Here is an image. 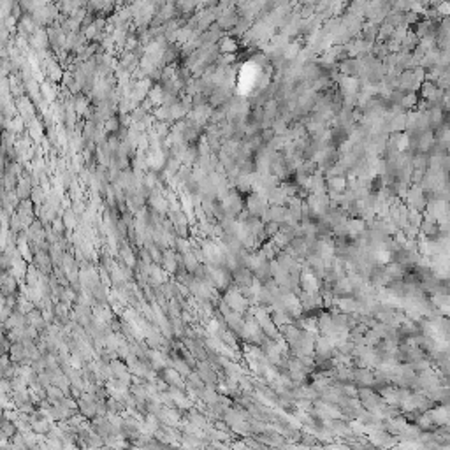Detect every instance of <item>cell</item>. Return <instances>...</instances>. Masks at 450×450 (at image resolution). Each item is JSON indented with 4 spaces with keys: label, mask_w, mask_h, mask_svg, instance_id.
I'll return each instance as SVG.
<instances>
[{
    "label": "cell",
    "mask_w": 450,
    "mask_h": 450,
    "mask_svg": "<svg viewBox=\"0 0 450 450\" xmlns=\"http://www.w3.org/2000/svg\"><path fill=\"white\" fill-rule=\"evenodd\" d=\"M223 301H225L229 306H231V309H234V311H238V313L245 311L246 304H248V301H246L245 296L239 294V289H231V291L225 292V296H223Z\"/></svg>",
    "instance_id": "obj_1"
},
{
    "label": "cell",
    "mask_w": 450,
    "mask_h": 450,
    "mask_svg": "<svg viewBox=\"0 0 450 450\" xmlns=\"http://www.w3.org/2000/svg\"><path fill=\"white\" fill-rule=\"evenodd\" d=\"M28 41H30V44H32L35 49H37V51H46V49H48L49 46H51V42H49V34H48V30L41 28V26H39V28L35 30L34 34L30 35Z\"/></svg>",
    "instance_id": "obj_2"
},
{
    "label": "cell",
    "mask_w": 450,
    "mask_h": 450,
    "mask_svg": "<svg viewBox=\"0 0 450 450\" xmlns=\"http://www.w3.org/2000/svg\"><path fill=\"white\" fill-rule=\"evenodd\" d=\"M44 69H46V74H48V78H49V81H51V83L62 81V79H63L62 67H60V65L55 62V60H51V58L46 60V62H44Z\"/></svg>",
    "instance_id": "obj_3"
},
{
    "label": "cell",
    "mask_w": 450,
    "mask_h": 450,
    "mask_svg": "<svg viewBox=\"0 0 450 450\" xmlns=\"http://www.w3.org/2000/svg\"><path fill=\"white\" fill-rule=\"evenodd\" d=\"M218 48H220V53L222 55H236V51H238L239 44L238 41H236V37H222L218 42Z\"/></svg>",
    "instance_id": "obj_4"
},
{
    "label": "cell",
    "mask_w": 450,
    "mask_h": 450,
    "mask_svg": "<svg viewBox=\"0 0 450 450\" xmlns=\"http://www.w3.org/2000/svg\"><path fill=\"white\" fill-rule=\"evenodd\" d=\"M164 95H165L164 86H162V85H155V86H151V90H150L148 99L153 102V104L160 106L162 102H164Z\"/></svg>",
    "instance_id": "obj_5"
},
{
    "label": "cell",
    "mask_w": 450,
    "mask_h": 450,
    "mask_svg": "<svg viewBox=\"0 0 450 450\" xmlns=\"http://www.w3.org/2000/svg\"><path fill=\"white\" fill-rule=\"evenodd\" d=\"M162 264H164V268L167 269V271L176 273V269H178L179 262L176 261L174 253L169 252V250H165V252H164V259H162Z\"/></svg>",
    "instance_id": "obj_6"
},
{
    "label": "cell",
    "mask_w": 450,
    "mask_h": 450,
    "mask_svg": "<svg viewBox=\"0 0 450 450\" xmlns=\"http://www.w3.org/2000/svg\"><path fill=\"white\" fill-rule=\"evenodd\" d=\"M41 93H42V99H46L48 102H53L56 99L55 86L49 85V83H41Z\"/></svg>",
    "instance_id": "obj_7"
},
{
    "label": "cell",
    "mask_w": 450,
    "mask_h": 450,
    "mask_svg": "<svg viewBox=\"0 0 450 450\" xmlns=\"http://www.w3.org/2000/svg\"><path fill=\"white\" fill-rule=\"evenodd\" d=\"M30 199H32V202H34L35 206H42L46 202V194L42 192L41 188H39V186H35V188H32Z\"/></svg>",
    "instance_id": "obj_8"
},
{
    "label": "cell",
    "mask_w": 450,
    "mask_h": 450,
    "mask_svg": "<svg viewBox=\"0 0 450 450\" xmlns=\"http://www.w3.org/2000/svg\"><path fill=\"white\" fill-rule=\"evenodd\" d=\"M201 392H202L201 396H202V398H204V401L208 403V405H215V403L218 401V394H216V392L213 391V389H209V387H208V389H202Z\"/></svg>",
    "instance_id": "obj_9"
},
{
    "label": "cell",
    "mask_w": 450,
    "mask_h": 450,
    "mask_svg": "<svg viewBox=\"0 0 450 450\" xmlns=\"http://www.w3.org/2000/svg\"><path fill=\"white\" fill-rule=\"evenodd\" d=\"M63 223H65V229H72L76 225V216H74V213H72V209L65 211V215H63Z\"/></svg>",
    "instance_id": "obj_10"
},
{
    "label": "cell",
    "mask_w": 450,
    "mask_h": 450,
    "mask_svg": "<svg viewBox=\"0 0 450 450\" xmlns=\"http://www.w3.org/2000/svg\"><path fill=\"white\" fill-rule=\"evenodd\" d=\"M122 255H123V261H125L127 266H131V268H132V266L136 264V259L132 257V252L129 248H123L122 250Z\"/></svg>",
    "instance_id": "obj_11"
},
{
    "label": "cell",
    "mask_w": 450,
    "mask_h": 450,
    "mask_svg": "<svg viewBox=\"0 0 450 450\" xmlns=\"http://www.w3.org/2000/svg\"><path fill=\"white\" fill-rule=\"evenodd\" d=\"M127 4H134V2H138V0H125Z\"/></svg>",
    "instance_id": "obj_12"
}]
</instances>
